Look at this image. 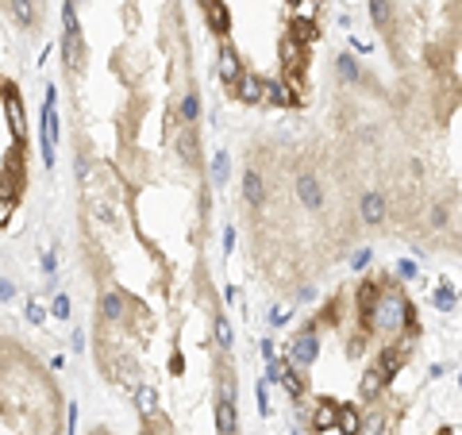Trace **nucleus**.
Masks as SVG:
<instances>
[{
    "label": "nucleus",
    "mask_w": 462,
    "mask_h": 435,
    "mask_svg": "<svg viewBox=\"0 0 462 435\" xmlns=\"http://www.w3.org/2000/svg\"><path fill=\"white\" fill-rule=\"evenodd\" d=\"M404 151L385 192V220L420 251L462 254V77L404 69L389 101Z\"/></svg>",
    "instance_id": "f257e3e1"
},
{
    "label": "nucleus",
    "mask_w": 462,
    "mask_h": 435,
    "mask_svg": "<svg viewBox=\"0 0 462 435\" xmlns=\"http://www.w3.org/2000/svg\"><path fill=\"white\" fill-rule=\"evenodd\" d=\"M404 69L462 77V0H408V24L381 27Z\"/></svg>",
    "instance_id": "f03ea898"
},
{
    "label": "nucleus",
    "mask_w": 462,
    "mask_h": 435,
    "mask_svg": "<svg viewBox=\"0 0 462 435\" xmlns=\"http://www.w3.org/2000/svg\"><path fill=\"white\" fill-rule=\"evenodd\" d=\"M293 197L301 201V208L305 212H324V204H328V192H324V181L320 174H312V170H297V177H293Z\"/></svg>",
    "instance_id": "7ed1b4c3"
},
{
    "label": "nucleus",
    "mask_w": 462,
    "mask_h": 435,
    "mask_svg": "<svg viewBox=\"0 0 462 435\" xmlns=\"http://www.w3.org/2000/svg\"><path fill=\"white\" fill-rule=\"evenodd\" d=\"M58 151V108H54V89H47V104H42V162L47 170L54 166Z\"/></svg>",
    "instance_id": "20e7f679"
},
{
    "label": "nucleus",
    "mask_w": 462,
    "mask_h": 435,
    "mask_svg": "<svg viewBox=\"0 0 462 435\" xmlns=\"http://www.w3.org/2000/svg\"><path fill=\"white\" fill-rule=\"evenodd\" d=\"M62 51H66V66L77 69V54H81V27H77V12H74V0H66V8H62Z\"/></svg>",
    "instance_id": "39448f33"
},
{
    "label": "nucleus",
    "mask_w": 462,
    "mask_h": 435,
    "mask_svg": "<svg viewBox=\"0 0 462 435\" xmlns=\"http://www.w3.org/2000/svg\"><path fill=\"white\" fill-rule=\"evenodd\" d=\"M235 97H239L243 104H262V97H266V77H262V74H250V69H243V77L235 81Z\"/></svg>",
    "instance_id": "423d86ee"
},
{
    "label": "nucleus",
    "mask_w": 462,
    "mask_h": 435,
    "mask_svg": "<svg viewBox=\"0 0 462 435\" xmlns=\"http://www.w3.org/2000/svg\"><path fill=\"white\" fill-rule=\"evenodd\" d=\"M235 424H239L235 397H220V401H216V427H220V435H235Z\"/></svg>",
    "instance_id": "0eeeda50"
},
{
    "label": "nucleus",
    "mask_w": 462,
    "mask_h": 435,
    "mask_svg": "<svg viewBox=\"0 0 462 435\" xmlns=\"http://www.w3.org/2000/svg\"><path fill=\"white\" fill-rule=\"evenodd\" d=\"M243 197H247L250 208H262L266 204V181H262L258 170H247V174H243Z\"/></svg>",
    "instance_id": "6e6552de"
},
{
    "label": "nucleus",
    "mask_w": 462,
    "mask_h": 435,
    "mask_svg": "<svg viewBox=\"0 0 462 435\" xmlns=\"http://www.w3.org/2000/svg\"><path fill=\"white\" fill-rule=\"evenodd\" d=\"M205 16H208V27H212L216 35H228V4L223 0H205Z\"/></svg>",
    "instance_id": "1a4fd4ad"
},
{
    "label": "nucleus",
    "mask_w": 462,
    "mask_h": 435,
    "mask_svg": "<svg viewBox=\"0 0 462 435\" xmlns=\"http://www.w3.org/2000/svg\"><path fill=\"white\" fill-rule=\"evenodd\" d=\"M220 74H223V81H239L243 77V66H239V58H235V51H231L228 42H223V51H220Z\"/></svg>",
    "instance_id": "9d476101"
},
{
    "label": "nucleus",
    "mask_w": 462,
    "mask_h": 435,
    "mask_svg": "<svg viewBox=\"0 0 462 435\" xmlns=\"http://www.w3.org/2000/svg\"><path fill=\"white\" fill-rule=\"evenodd\" d=\"M177 154L185 162H197V127H182L177 131Z\"/></svg>",
    "instance_id": "9b49d317"
},
{
    "label": "nucleus",
    "mask_w": 462,
    "mask_h": 435,
    "mask_svg": "<svg viewBox=\"0 0 462 435\" xmlns=\"http://www.w3.org/2000/svg\"><path fill=\"white\" fill-rule=\"evenodd\" d=\"M100 312H104L108 320H124V297H120V293H104V297H100Z\"/></svg>",
    "instance_id": "f8f14e48"
},
{
    "label": "nucleus",
    "mask_w": 462,
    "mask_h": 435,
    "mask_svg": "<svg viewBox=\"0 0 462 435\" xmlns=\"http://www.w3.org/2000/svg\"><path fill=\"white\" fill-rule=\"evenodd\" d=\"M212 331H216V347H220V351H231V324H228V316H216Z\"/></svg>",
    "instance_id": "ddd939ff"
},
{
    "label": "nucleus",
    "mask_w": 462,
    "mask_h": 435,
    "mask_svg": "<svg viewBox=\"0 0 462 435\" xmlns=\"http://www.w3.org/2000/svg\"><path fill=\"white\" fill-rule=\"evenodd\" d=\"M12 12H16L19 27H31L35 24V12H31V0H12Z\"/></svg>",
    "instance_id": "4468645a"
},
{
    "label": "nucleus",
    "mask_w": 462,
    "mask_h": 435,
    "mask_svg": "<svg viewBox=\"0 0 462 435\" xmlns=\"http://www.w3.org/2000/svg\"><path fill=\"white\" fill-rule=\"evenodd\" d=\"M200 116V101H197V92H185V101H182V120H197Z\"/></svg>",
    "instance_id": "2eb2a0df"
},
{
    "label": "nucleus",
    "mask_w": 462,
    "mask_h": 435,
    "mask_svg": "<svg viewBox=\"0 0 462 435\" xmlns=\"http://www.w3.org/2000/svg\"><path fill=\"white\" fill-rule=\"evenodd\" d=\"M212 174H216V181H228V154H216Z\"/></svg>",
    "instance_id": "dca6fc26"
},
{
    "label": "nucleus",
    "mask_w": 462,
    "mask_h": 435,
    "mask_svg": "<svg viewBox=\"0 0 462 435\" xmlns=\"http://www.w3.org/2000/svg\"><path fill=\"white\" fill-rule=\"evenodd\" d=\"M139 401H143V409H154V389H150V385H143V389H139Z\"/></svg>",
    "instance_id": "f3484780"
},
{
    "label": "nucleus",
    "mask_w": 462,
    "mask_h": 435,
    "mask_svg": "<svg viewBox=\"0 0 462 435\" xmlns=\"http://www.w3.org/2000/svg\"><path fill=\"white\" fill-rule=\"evenodd\" d=\"M54 316H62V320L70 316V301H66V297H54Z\"/></svg>",
    "instance_id": "a211bd4d"
},
{
    "label": "nucleus",
    "mask_w": 462,
    "mask_h": 435,
    "mask_svg": "<svg viewBox=\"0 0 462 435\" xmlns=\"http://www.w3.org/2000/svg\"><path fill=\"white\" fill-rule=\"evenodd\" d=\"M42 316H47L42 304H31V309H27V320H31V324H42Z\"/></svg>",
    "instance_id": "6ab92c4d"
},
{
    "label": "nucleus",
    "mask_w": 462,
    "mask_h": 435,
    "mask_svg": "<svg viewBox=\"0 0 462 435\" xmlns=\"http://www.w3.org/2000/svg\"><path fill=\"white\" fill-rule=\"evenodd\" d=\"M74 170H77V177L85 181V177H89V158H74Z\"/></svg>",
    "instance_id": "aec40b11"
},
{
    "label": "nucleus",
    "mask_w": 462,
    "mask_h": 435,
    "mask_svg": "<svg viewBox=\"0 0 462 435\" xmlns=\"http://www.w3.org/2000/svg\"><path fill=\"white\" fill-rule=\"evenodd\" d=\"M8 212H12V201H0V224L8 220Z\"/></svg>",
    "instance_id": "412c9836"
},
{
    "label": "nucleus",
    "mask_w": 462,
    "mask_h": 435,
    "mask_svg": "<svg viewBox=\"0 0 462 435\" xmlns=\"http://www.w3.org/2000/svg\"><path fill=\"white\" fill-rule=\"evenodd\" d=\"M8 297H12V285H8V281H0V301H8Z\"/></svg>",
    "instance_id": "4be33fe9"
}]
</instances>
